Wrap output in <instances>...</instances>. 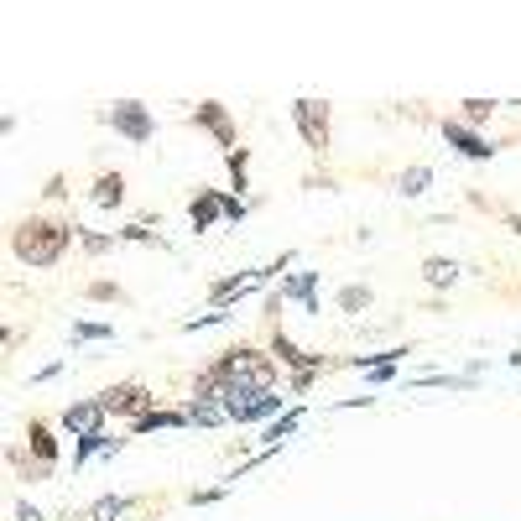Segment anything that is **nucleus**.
Masks as SVG:
<instances>
[{
	"label": "nucleus",
	"mask_w": 521,
	"mask_h": 521,
	"mask_svg": "<svg viewBox=\"0 0 521 521\" xmlns=\"http://www.w3.org/2000/svg\"><path fill=\"white\" fill-rule=\"evenodd\" d=\"M99 417H105V401H79V407H68L63 412V423H68V433H99Z\"/></svg>",
	"instance_id": "nucleus-6"
},
{
	"label": "nucleus",
	"mask_w": 521,
	"mask_h": 521,
	"mask_svg": "<svg viewBox=\"0 0 521 521\" xmlns=\"http://www.w3.org/2000/svg\"><path fill=\"white\" fill-rule=\"evenodd\" d=\"M443 136H449V147H459L464 156H491V152H495V147H485V141H480V136H475L469 125H459V121L443 125Z\"/></svg>",
	"instance_id": "nucleus-8"
},
{
	"label": "nucleus",
	"mask_w": 521,
	"mask_h": 521,
	"mask_svg": "<svg viewBox=\"0 0 521 521\" xmlns=\"http://www.w3.org/2000/svg\"><path fill=\"white\" fill-rule=\"evenodd\" d=\"M224 386H250V391H272V360H261L256 349H230L219 366Z\"/></svg>",
	"instance_id": "nucleus-2"
},
{
	"label": "nucleus",
	"mask_w": 521,
	"mask_h": 521,
	"mask_svg": "<svg viewBox=\"0 0 521 521\" xmlns=\"http://www.w3.org/2000/svg\"><path fill=\"white\" fill-rule=\"evenodd\" d=\"M272 407H276L272 391H250V386H224V412H230V417H240V423L261 417V412H272Z\"/></svg>",
	"instance_id": "nucleus-3"
},
{
	"label": "nucleus",
	"mask_w": 521,
	"mask_h": 521,
	"mask_svg": "<svg viewBox=\"0 0 521 521\" xmlns=\"http://www.w3.org/2000/svg\"><path fill=\"white\" fill-rule=\"evenodd\" d=\"M401 188H407V193H423V188H428V167H412V172L401 178Z\"/></svg>",
	"instance_id": "nucleus-15"
},
{
	"label": "nucleus",
	"mask_w": 521,
	"mask_h": 521,
	"mask_svg": "<svg viewBox=\"0 0 521 521\" xmlns=\"http://www.w3.org/2000/svg\"><path fill=\"white\" fill-rule=\"evenodd\" d=\"M298 428V417H282V423H276L272 433H266V438H272V443H282V438H287V433Z\"/></svg>",
	"instance_id": "nucleus-18"
},
{
	"label": "nucleus",
	"mask_w": 521,
	"mask_h": 521,
	"mask_svg": "<svg viewBox=\"0 0 521 521\" xmlns=\"http://www.w3.org/2000/svg\"><path fill=\"white\" fill-rule=\"evenodd\" d=\"M423 272H428V282H433V287H449V282L459 276V266H454V261H443V256H433V261L423 266Z\"/></svg>",
	"instance_id": "nucleus-11"
},
{
	"label": "nucleus",
	"mask_w": 521,
	"mask_h": 521,
	"mask_svg": "<svg viewBox=\"0 0 521 521\" xmlns=\"http://www.w3.org/2000/svg\"><path fill=\"white\" fill-rule=\"evenodd\" d=\"M511 230H517V235H521V219H511Z\"/></svg>",
	"instance_id": "nucleus-20"
},
{
	"label": "nucleus",
	"mask_w": 521,
	"mask_h": 521,
	"mask_svg": "<svg viewBox=\"0 0 521 521\" xmlns=\"http://www.w3.org/2000/svg\"><path fill=\"white\" fill-rule=\"evenodd\" d=\"M115 511H125V500H99L94 506V517H115Z\"/></svg>",
	"instance_id": "nucleus-19"
},
{
	"label": "nucleus",
	"mask_w": 521,
	"mask_h": 521,
	"mask_svg": "<svg viewBox=\"0 0 521 521\" xmlns=\"http://www.w3.org/2000/svg\"><path fill=\"white\" fill-rule=\"evenodd\" d=\"M282 292H292V298H307V292H313V272L292 276V282H287V287H282Z\"/></svg>",
	"instance_id": "nucleus-16"
},
{
	"label": "nucleus",
	"mask_w": 521,
	"mask_h": 521,
	"mask_svg": "<svg viewBox=\"0 0 521 521\" xmlns=\"http://www.w3.org/2000/svg\"><path fill=\"white\" fill-rule=\"evenodd\" d=\"M183 417H172V412H147V417H136V428L141 433H152V428H178Z\"/></svg>",
	"instance_id": "nucleus-13"
},
{
	"label": "nucleus",
	"mask_w": 521,
	"mask_h": 521,
	"mask_svg": "<svg viewBox=\"0 0 521 521\" xmlns=\"http://www.w3.org/2000/svg\"><path fill=\"white\" fill-rule=\"evenodd\" d=\"M298 125H303L307 147H329V110L318 99H298Z\"/></svg>",
	"instance_id": "nucleus-4"
},
{
	"label": "nucleus",
	"mask_w": 521,
	"mask_h": 521,
	"mask_svg": "<svg viewBox=\"0 0 521 521\" xmlns=\"http://www.w3.org/2000/svg\"><path fill=\"white\" fill-rule=\"evenodd\" d=\"M464 105H469V110H464L469 121H485V115H491V99H464Z\"/></svg>",
	"instance_id": "nucleus-17"
},
{
	"label": "nucleus",
	"mask_w": 521,
	"mask_h": 521,
	"mask_svg": "<svg viewBox=\"0 0 521 521\" xmlns=\"http://www.w3.org/2000/svg\"><path fill=\"white\" fill-rule=\"evenodd\" d=\"M121 193H125L121 178H99V183H94V204H105V209H110V204H121Z\"/></svg>",
	"instance_id": "nucleus-12"
},
{
	"label": "nucleus",
	"mask_w": 521,
	"mask_h": 521,
	"mask_svg": "<svg viewBox=\"0 0 521 521\" xmlns=\"http://www.w3.org/2000/svg\"><path fill=\"white\" fill-rule=\"evenodd\" d=\"M110 121H115V130H125L130 141H147V136H152V115H147L141 105H115Z\"/></svg>",
	"instance_id": "nucleus-5"
},
{
	"label": "nucleus",
	"mask_w": 521,
	"mask_h": 521,
	"mask_svg": "<svg viewBox=\"0 0 521 521\" xmlns=\"http://www.w3.org/2000/svg\"><path fill=\"white\" fill-rule=\"evenodd\" d=\"M31 449H37L42 464H53V438H47V428H31Z\"/></svg>",
	"instance_id": "nucleus-14"
},
{
	"label": "nucleus",
	"mask_w": 521,
	"mask_h": 521,
	"mask_svg": "<svg viewBox=\"0 0 521 521\" xmlns=\"http://www.w3.org/2000/svg\"><path fill=\"white\" fill-rule=\"evenodd\" d=\"M214 214H224V198H214V193L193 198V224H198V230H204V224H214Z\"/></svg>",
	"instance_id": "nucleus-10"
},
{
	"label": "nucleus",
	"mask_w": 521,
	"mask_h": 521,
	"mask_svg": "<svg viewBox=\"0 0 521 521\" xmlns=\"http://www.w3.org/2000/svg\"><path fill=\"white\" fill-rule=\"evenodd\" d=\"M147 407H152V397H147L141 386H115V391H105V412H141V417H147Z\"/></svg>",
	"instance_id": "nucleus-7"
},
{
	"label": "nucleus",
	"mask_w": 521,
	"mask_h": 521,
	"mask_svg": "<svg viewBox=\"0 0 521 521\" xmlns=\"http://www.w3.org/2000/svg\"><path fill=\"white\" fill-rule=\"evenodd\" d=\"M198 121L209 125L224 147H235V130H230V121H224V110H219V105H198Z\"/></svg>",
	"instance_id": "nucleus-9"
},
{
	"label": "nucleus",
	"mask_w": 521,
	"mask_h": 521,
	"mask_svg": "<svg viewBox=\"0 0 521 521\" xmlns=\"http://www.w3.org/2000/svg\"><path fill=\"white\" fill-rule=\"evenodd\" d=\"M63 246H68V230L53 224V219H31V224L16 230V256L31 261V266H53L63 256Z\"/></svg>",
	"instance_id": "nucleus-1"
}]
</instances>
